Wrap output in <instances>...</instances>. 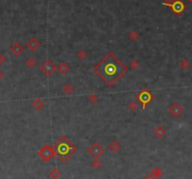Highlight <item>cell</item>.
Segmentation results:
<instances>
[{"instance_id": "obj_1", "label": "cell", "mask_w": 192, "mask_h": 179, "mask_svg": "<svg viewBox=\"0 0 192 179\" xmlns=\"http://www.w3.org/2000/svg\"><path fill=\"white\" fill-rule=\"evenodd\" d=\"M112 57H114L112 55L108 56L98 64V67H96L97 68L96 70L99 74V76L102 77L103 80H105L109 85L111 83L110 78H112V84H115V82L125 71V66L115 58L112 59Z\"/></svg>"}, {"instance_id": "obj_2", "label": "cell", "mask_w": 192, "mask_h": 179, "mask_svg": "<svg viewBox=\"0 0 192 179\" xmlns=\"http://www.w3.org/2000/svg\"><path fill=\"white\" fill-rule=\"evenodd\" d=\"M55 150H53V147H51L50 145H45V146H43L39 151V155L40 156L41 159L46 162L51 160L53 159V157L55 156Z\"/></svg>"}, {"instance_id": "obj_3", "label": "cell", "mask_w": 192, "mask_h": 179, "mask_svg": "<svg viewBox=\"0 0 192 179\" xmlns=\"http://www.w3.org/2000/svg\"><path fill=\"white\" fill-rule=\"evenodd\" d=\"M55 69H56V67L51 60H46L44 63H42V65L40 66V70L42 71L43 74H45V75H47V76H50L55 73Z\"/></svg>"}, {"instance_id": "obj_4", "label": "cell", "mask_w": 192, "mask_h": 179, "mask_svg": "<svg viewBox=\"0 0 192 179\" xmlns=\"http://www.w3.org/2000/svg\"><path fill=\"white\" fill-rule=\"evenodd\" d=\"M58 153H60L62 156H67L68 157L69 155H71L75 150H72V144L69 143V142H64V143H61L60 145L58 146Z\"/></svg>"}, {"instance_id": "obj_5", "label": "cell", "mask_w": 192, "mask_h": 179, "mask_svg": "<svg viewBox=\"0 0 192 179\" xmlns=\"http://www.w3.org/2000/svg\"><path fill=\"white\" fill-rule=\"evenodd\" d=\"M88 153L92 157H94L95 159H98L101 156L103 155L104 153V148L101 146V144H94L88 148Z\"/></svg>"}, {"instance_id": "obj_6", "label": "cell", "mask_w": 192, "mask_h": 179, "mask_svg": "<svg viewBox=\"0 0 192 179\" xmlns=\"http://www.w3.org/2000/svg\"><path fill=\"white\" fill-rule=\"evenodd\" d=\"M169 112H170V114L173 116V117L178 118L179 116H181V115L183 114L184 109H183V107H182L179 103L174 102V103H173L172 105L170 106Z\"/></svg>"}, {"instance_id": "obj_7", "label": "cell", "mask_w": 192, "mask_h": 179, "mask_svg": "<svg viewBox=\"0 0 192 179\" xmlns=\"http://www.w3.org/2000/svg\"><path fill=\"white\" fill-rule=\"evenodd\" d=\"M11 53L15 56H21L24 52V47L22 44L19 42H16L12 45V47L10 48Z\"/></svg>"}, {"instance_id": "obj_8", "label": "cell", "mask_w": 192, "mask_h": 179, "mask_svg": "<svg viewBox=\"0 0 192 179\" xmlns=\"http://www.w3.org/2000/svg\"><path fill=\"white\" fill-rule=\"evenodd\" d=\"M26 45H27V47L31 50V51H37V49H39L40 48V42L37 41L35 38H32L29 41H27L26 42Z\"/></svg>"}, {"instance_id": "obj_9", "label": "cell", "mask_w": 192, "mask_h": 179, "mask_svg": "<svg viewBox=\"0 0 192 179\" xmlns=\"http://www.w3.org/2000/svg\"><path fill=\"white\" fill-rule=\"evenodd\" d=\"M166 134V130L163 126H157L155 128V136L158 139L163 138Z\"/></svg>"}, {"instance_id": "obj_10", "label": "cell", "mask_w": 192, "mask_h": 179, "mask_svg": "<svg viewBox=\"0 0 192 179\" xmlns=\"http://www.w3.org/2000/svg\"><path fill=\"white\" fill-rule=\"evenodd\" d=\"M109 149L110 151L112 152V153H116L119 151L120 149V144L117 141H112L111 142V144H109Z\"/></svg>"}, {"instance_id": "obj_11", "label": "cell", "mask_w": 192, "mask_h": 179, "mask_svg": "<svg viewBox=\"0 0 192 179\" xmlns=\"http://www.w3.org/2000/svg\"><path fill=\"white\" fill-rule=\"evenodd\" d=\"M173 9L175 12H177V13H180V12L185 9V5L181 2V1H177L175 2L173 5Z\"/></svg>"}, {"instance_id": "obj_12", "label": "cell", "mask_w": 192, "mask_h": 179, "mask_svg": "<svg viewBox=\"0 0 192 179\" xmlns=\"http://www.w3.org/2000/svg\"><path fill=\"white\" fill-rule=\"evenodd\" d=\"M57 69H58V71H59L60 74H62V75H65V74L69 70V66L68 64H66V63H61L59 66H58Z\"/></svg>"}, {"instance_id": "obj_13", "label": "cell", "mask_w": 192, "mask_h": 179, "mask_svg": "<svg viewBox=\"0 0 192 179\" xmlns=\"http://www.w3.org/2000/svg\"><path fill=\"white\" fill-rule=\"evenodd\" d=\"M150 93L148 92H143L141 93V98H140V101L143 102V104H146L147 102L150 101Z\"/></svg>"}, {"instance_id": "obj_14", "label": "cell", "mask_w": 192, "mask_h": 179, "mask_svg": "<svg viewBox=\"0 0 192 179\" xmlns=\"http://www.w3.org/2000/svg\"><path fill=\"white\" fill-rule=\"evenodd\" d=\"M50 177L53 178V179H58L60 176V171L56 169V168H53L51 171H50Z\"/></svg>"}, {"instance_id": "obj_15", "label": "cell", "mask_w": 192, "mask_h": 179, "mask_svg": "<svg viewBox=\"0 0 192 179\" xmlns=\"http://www.w3.org/2000/svg\"><path fill=\"white\" fill-rule=\"evenodd\" d=\"M36 65H37V62H36V59H35L34 57L30 56V57L27 58V60H26V66L28 67V68L33 69V68H35Z\"/></svg>"}, {"instance_id": "obj_16", "label": "cell", "mask_w": 192, "mask_h": 179, "mask_svg": "<svg viewBox=\"0 0 192 179\" xmlns=\"http://www.w3.org/2000/svg\"><path fill=\"white\" fill-rule=\"evenodd\" d=\"M32 105L35 109L39 110V109H41V108L44 106V102L41 101V99H36V101H34V102L32 103Z\"/></svg>"}, {"instance_id": "obj_17", "label": "cell", "mask_w": 192, "mask_h": 179, "mask_svg": "<svg viewBox=\"0 0 192 179\" xmlns=\"http://www.w3.org/2000/svg\"><path fill=\"white\" fill-rule=\"evenodd\" d=\"M151 173H152L156 178L161 177L162 174H163V173H162V171H161L159 168H154V169L151 171Z\"/></svg>"}, {"instance_id": "obj_18", "label": "cell", "mask_w": 192, "mask_h": 179, "mask_svg": "<svg viewBox=\"0 0 192 179\" xmlns=\"http://www.w3.org/2000/svg\"><path fill=\"white\" fill-rule=\"evenodd\" d=\"M73 91V88H72V86L70 85L69 84H68L67 85H65V87H64V92L65 93H67V94H70Z\"/></svg>"}, {"instance_id": "obj_19", "label": "cell", "mask_w": 192, "mask_h": 179, "mask_svg": "<svg viewBox=\"0 0 192 179\" xmlns=\"http://www.w3.org/2000/svg\"><path fill=\"white\" fill-rule=\"evenodd\" d=\"M101 165H102V163L98 159H96L93 162H92V166H93L94 168H99V167H101Z\"/></svg>"}, {"instance_id": "obj_20", "label": "cell", "mask_w": 192, "mask_h": 179, "mask_svg": "<svg viewBox=\"0 0 192 179\" xmlns=\"http://www.w3.org/2000/svg\"><path fill=\"white\" fill-rule=\"evenodd\" d=\"M7 56L4 55V53H0V65L1 64H4L5 62L7 61Z\"/></svg>"}, {"instance_id": "obj_21", "label": "cell", "mask_w": 192, "mask_h": 179, "mask_svg": "<svg viewBox=\"0 0 192 179\" xmlns=\"http://www.w3.org/2000/svg\"><path fill=\"white\" fill-rule=\"evenodd\" d=\"M180 66L182 67V69H187V68L189 67V62H187L186 60H183V61L181 62Z\"/></svg>"}, {"instance_id": "obj_22", "label": "cell", "mask_w": 192, "mask_h": 179, "mask_svg": "<svg viewBox=\"0 0 192 179\" xmlns=\"http://www.w3.org/2000/svg\"><path fill=\"white\" fill-rule=\"evenodd\" d=\"M79 58H81V59H83L85 56H86V53L85 52H79Z\"/></svg>"}, {"instance_id": "obj_23", "label": "cell", "mask_w": 192, "mask_h": 179, "mask_svg": "<svg viewBox=\"0 0 192 179\" xmlns=\"http://www.w3.org/2000/svg\"><path fill=\"white\" fill-rule=\"evenodd\" d=\"M129 108H131V110H136V109H137V104H136V102H131L130 105H129Z\"/></svg>"}, {"instance_id": "obj_24", "label": "cell", "mask_w": 192, "mask_h": 179, "mask_svg": "<svg viewBox=\"0 0 192 179\" xmlns=\"http://www.w3.org/2000/svg\"><path fill=\"white\" fill-rule=\"evenodd\" d=\"M131 68H133V69H137V67H138V62L136 61V60H134V61H132L131 62Z\"/></svg>"}, {"instance_id": "obj_25", "label": "cell", "mask_w": 192, "mask_h": 179, "mask_svg": "<svg viewBox=\"0 0 192 179\" xmlns=\"http://www.w3.org/2000/svg\"><path fill=\"white\" fill-rule=\"evenodd\" d=\"M143 179H157V178H156L155 176H154L152 173H149V174H147V176H145Z\"/></svg>"}, {"instance_id": "obj_26", "label": "cell", "mask_w": 192, "mask_h": 179, "mask_svg": "<svg viewBox=\"0 0 192 179\" xmlns=\"http://www.w3.org/2000/svg\"><path fill=\"white\" fill-rule=\"evenodd\" d=\"M164 1H165L166 3H168V4H172V3L174 2V0H164Z\"/></svg>"}, {"instance_id": "obj_27", "label": "cell", "mask_w": 192, "mask_h": 179, "mask_svg": "<svg viewBox=\"0 0 192 179\" xmlns=\"http://www.w3.org/2000/svg\"><path fill=\"white\" fill-rule=\"evenodd\" d=\"M3 76H4V73H3V71L1 69H0V80H1V79L3 78Z\"/></svg>"}, {"instance_id": "obj_28", "label": "cell", "mask_w": 192, "mask_h": 179, "mask_svg": "<svg viewBox=\"0 0 192 179\" xmlns=\"http://www.w3.org/2000/svg\"><path fill=\"white\" fill-rule=\"evenodd\" d=\"M189 2H191V3H192V0H189Z\"/></svg>"}]
</instances>
